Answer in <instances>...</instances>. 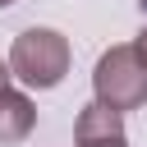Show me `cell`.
Returning a JSON list of instances; mask_svg holds the SVG:
<instances>
[{"instance_id":"obj_6","label":"cell","mask_w":147,"mask_h":147,"mask_svg":"<svg viewBox=\"0 0 147 147\" xmlns=\"http://www.w3.org/2000/svg\"><path fill=\"white\" fill-rule=\"evenodd\" d=\"M9 78H14L9 74V60H0V87H9Z\"/></svg>"},{"instance_id":"obj_8","label":"cell","mask_w":147,"mask_h":147,"mask_svg":"<svg viewBox=\"0 0 147 147\" xmlns=\"http://www.w3.org/2000/svg\"><path fill=\"white\" fill-rule=\"evenodd\" d=\"M138 5H142V18H147V0H138Z\"/></svg>"},{"instance_id":"obj_1","label":"cell","mask_w":147,"mask_h":147,"mask_svg":"<svg viewBox=\"0 0 147 147\" xmlns=\"http://www.w3.org/2000/svg\"><path fill=\"white\" fill-rule=\"evenodd\" d=\"M69 60H74L69 37L55 32V28H28V32H18L14 46H9V74H14L23 87H37V92L60 87L64 74H69Z\"/></svg>"},{"instance_id":"obj_3","label":"cell","mask_w":147,"mask_h":147,"mask_svg":"<svg viewBox=\"0 0 147 147\" xmlns=\"http://www.w3.org/2000/svg\"><path fill=\"white\" fill-rule=\"evenodd\" d=\"M74 147H129V133H124V119L119 110L92 101L78 110V124H74Z\"/></svg>"},{"instance_id":"obj_7","label":"cell","mask_w":147,"mask_h":147,"mask_svg":"<svg viewBox=\"0 0 147 147\" xmlns=\"http://www.w3.org/2000/svg\"><path fill=\"white\" fill-rule=\"evenodd\" d=\"M9 5H18V0H0V9H9Z\"/></svg>"},{"instance_id":"obj_5","label":"cell","mask_w":147,"mask_h":147,"mask_svg":"<svg viewBox=\"0 0 147 147\" xmlns=\"http://www.w3.org/2000/svg\"><path fill=\"white\" fill-rule=\"evenodd\" d=\"M133 51H138V55H142V64H147V23H142V32L133 37Z\"/></svg>"},{"instance_id":"obj_2","label":"cell","mask_w":147,"mask_h":147,"mask_svg":"<svg viewBox=\"0 0 147 147\" xmlns=\"http://www.w3.org/2000/svg\"><path fill=\"white\" fill-rule=\"evenodd\" d=\"M92 92H96L101 106H110L119 115L147 106V64L133 51V41H119V46L101 51V60L92 69Z\"/></svg>"},{"instance_id":"obj_4","label":"cell","mask_w":147,"mask_h":147,"mask_svg":"<svg viewBox=\"0 0 147 147\" xmlns=\"http://www.w3.org/2000/svg\"><path fill=\"white\" fill-rule=\"evenodd\" d=\"M32 124H37V106H32V96L18 92V87H0V147L23 142V138L32 133Z\"/></svg>"}]
</instances>
